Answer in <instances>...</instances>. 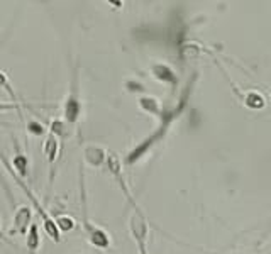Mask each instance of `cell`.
I'll list each match as a JSON object with an SVG mask.
<instances>
[{"mask_svg":"<svg viewBox=\"0 0 271 254\" xmlns=\"http://www.w3.org/2000/svg\"><path fill=\"white\" fill-rule=\"evenodd\" d=\"M27 129H29V132L34 134V136H43V134L46 132L44 127L41 126L39 122H36V121H31L29 124H27Z\"/></svg>","mask_w":271,"mask_h":254,"instance_id":"obj_15","label":"cell"},{"mask_svg":"<svg viewBox=\"0 0 271 254\" xmlns=\"http://www.w3.org/2000/svg\"><path fill=\"white\" fill-rule=\"evenodd\" d=\"M85 159L90 166H97V168H99L105 161V151L97 146H90L85 149Z\"/></svg>","mask_w":271,"mask_h":254,"instance_id":"obj_5","label":"cell"},{"mask_svg":"<svg viewBox=\"0 0 271 254\" xmlns=\"http://www.w3.org/2000/svg\"><path fill=\"white\" fill-rule=\"evenodd\" d=\"M44 154H46V158H48L49 163H53V161L56 159V154H58V141H56V137L51 134V136L46 137V141H44Z\"/></svg>","mask_w":271,"mask_h":254,"instance_id":"obj_7","label":"cell"},{"mask_svg":"<svg viewBox=\"0 0 271 254\" xmlns=\"http://www.w3.org/2000/svg\"><path fill=\"white\" fill-rule=\"evenodd\" d=\"M130 230H132V235L136 237V241L139 244V249H141V254H146L144 251V241H146V234H148V225L144 217L136 212V214L130 217Z\"/></svg>","mask_w":271,"mask_h":254,"instance_id":"obj_1","label":"cell"},{"mask_svg":"<svg viewBox=\"0 0 271 254\" xmlns=\"http://www.w3.org/2000/svg\"><path fill=\"white\" fill-rule=\"evenodd\" d=\"M244 104L249 109H263L264 107V99L259 94H256V92H251V94L246 95Z\"/></svg>","mask_w":271,"mask_h":254,"instance_id":"obj_9","label":"cell"},{"mask_svg":"<svg viewBox=\"0 0 271 254\" xmlns=\"http://www.w3.org/2000/svg\"><path fill=\"white\" fill-rule=\"evenodd\" d=\"M125 87H129L127 90H130V92H141V90H144V87L141 85V83H136V81H127V83H125Z\"/></svg>","mask_w":271,"mask_h":254,"instance_id":"obj_16","label":"cell"},{"mask_svg":"<svg viewBox=\"0 0 271 254\" xmlns=\"http://www.w3.org/2000/svg\"><path fill=\"white\" fill-rule=\"evenodd\" d=\"M51 131H53V134H56V136H59V137H66L70 134L68 126L63 121H54L53 124H51Z\"/></svg>","mask_w":271,"mask_h":254,"instance_id":"obj_13","label":"cell"},{"mask_svg":"<svg viewBox=\"0 0 271 254\" xmlns=\"http://www.w3.org/2000/svg\"><path fill=\"white\" fill-rule=\"evenodd\" d=\"M0 87H6V90L11 92V87H9L7 78H6V75H4V73H0ZM11 94H12V92H11Z\"/></svg>","mask_w":271,"mask_h":254,"instance_id":"obj_17","label":"cell"},{"mask_svg":"<svg viewBox=\"0 0 271 254\" xmlns=\"http://www.w3.org/2000/svg\"><path fill=\"white\" fill-rule=\"evenodd\" d=\"M27 247H29V251L34 252L37 246H39V232H37V225L36 224H32L31 227H29V232H27Z\"/></svg>","mask_w":271,"mask_h":254,"instance_id":"obj_8","label":"cell"},{"mask_svg":"<svg viewBox=\"0 0 271 254\" xmlns=\"http://www.w3.org/2000/svg\"><path fill=\"white\" fill-rule=\"evenodd\" d=\"M12 164H14V168H16L17 172H19V175L26 177V173H27V158H26V156L17 154L16 158H14Z\"/></svg>","mask_w":271,"mask_h":254,"instance_id":"obj_11","label":"cell"},{"mask_svg":"<svg viewBox=\"0 0 271 254\" xmlns=\"http://www.w3.org/2000/svg\"><path fill=\"white\" fill-rule=\"evenodd\" d=\"M56 227L59 230H63V232H68V230H72L75 227V222H73V219L63 215V217H58V219H56Z\"/></svg>","mask_w":271,"mask_h":254,"instance_id":"obj_12","label":"cell"},{"mask_svg":"<svg viewBox=\"0 0 271 254\" xmlns=\"http://www.w3.org/2000/svg\"><path fill=\"white\" fill-rule=\"evenodd\" d=\"M90 242L99 249L109 247V244H110L109 235H107V232H104L102 229H90Z\"/></svg>","mask_w":271,"mask_h":254,"instance_id":"obj_6","label":"cell"},{"mask_svg":"<svg viewBox=\"0 0 271 254\" xmlns=\"http://www.w3.org/2000/svg\"><path fill=\"white\" fill-rule=\"evenodd\" d=\"M6 109H12V105H0V110H6Z\"/></svg>","mask_w":271,"mask_h":254,"instance_id":"obj_18","label":"cell"},{"mask_svg":"<svg viewBox=\"0 0 271 254\" xmlns=\"http://www.w3.org/2000/svg\"><path fill=\"white\" fill-rule=\"evenodd\" d=\"M78 117H80V100H78L77 94L72 92L64 102V119H66V122L75 124L78 121Z\"/></svg>","mask_w":271,"mask_h":254,"instance_id":"obj_2","label":"cell"},{"mask_svg":"<svg viewBox=\"0 0 271 254\" xmlns=\"http://www.w3.org/2000/svg\"><path fill=\"white\" fill-rule=\"evenodd\" d=\"M107 164H109V168H110V172L117 177V175H120V163H119V159H117V156L115 154H110L109 158H107Z\"/></svg>","mask_w":271,"mask_h":254,"instance_id":"obj_14","label":"cell"},{"mask_svg":"<svg viewBox=\"0 0 271 254\" xmlns=\"http://www.w3.org/2000/svg\"><path fill=\"white\" fill-rule=\"evenodd\" d=\"M31 209L29 207H22V209H19L16 212V217H14V230H17V232H26V227L29 225L31 222Z\"/></svg>","mask_w":271,"mask_h":254,"instance_id":"obj_3","label":"cell"},{"mask_svg":"<svg viewBox=\"0 0 271 254\" xmlns=\"http://www.w3.org/2000/svg\"><path fill=\"white\" fill-rule=\"evenodd\" d=\"M139 105H141L143 110H146L149 114H160V107H158V102L151 99V97H143L139 100Z\"/></svg>","mask_w":271,"mask_h":254,"instance_id":"obj_10","label":"cell"},{"mask_svg":"<svg viewBox=\"0 0 271 254\" xmlns=\"http://www.w3.org/2000/svg\"><path fill=\"white\" fill-rule=\"evenodd\" d=\"M153 75L156 80L170 83V85H176V76L171 71V68L165 66V64H154L153 66Z\"/></svg>","mask_w":271,"mask_h":254,"instance_id":"obj_4","label":"cell"}]
</instances>
